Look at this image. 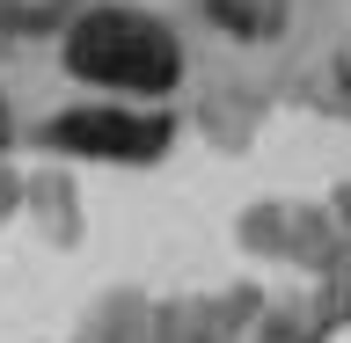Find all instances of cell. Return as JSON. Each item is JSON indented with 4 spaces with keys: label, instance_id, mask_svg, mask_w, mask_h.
<instances>
[{
    "label": "cell",
    "instance_id": "obj_1",
    "mask_svg": "<svg viewBox=\"0 0 351 343\" xmlns=\"http://www.w3.org/2000/svg\"><path fill=\"white\" fill-rule=\"evenodd\" d=\"M66 59L73 73L95 88H125V95H161L176 81V44L161 22L147 15H125V8H103V15H88L66 44Z\"/></svg>",
    "mask_w": 351,
    "mask_h": 343
},
{
    "label": "cell",
    "instance_id": "obj_4",
    "mask_svg": "<svg viewBox=\"0 0 351 343\" xmlns=\"http://www.w3.org/2000/svg\"><path fill=\"white\" fill-rule=\"evenodd\" d=\"M66 0H0V22L8 29H44V22H59Z\"/></svg>",
    "mask_w": 351,
    "mask_h": 343
},
{
    "label": "cell",
    "instance_id": "obj_3",
    "mask_svg": "<svg viewBox=\"0 0 351 343\" xmlns=\"http://www.w3.org/2000/svg\"><path fill=\"white\" fill-rule=\"evenodd\" d=\"M213 22L234 37H271L285 22V0H213Z\"/></svg>",
    "mask_w": 351,
    "mask_h": 343
},
{
    "label": "cell",
    "instance_id": "obj_2",
    "mask_svg": "<svg viewBox=\"0 0 351 343\" xmlns=\"http://www.w3.org/2000/svg\"><path fill=\"white\" fill-rule=\"evenodd\" d=\"M59 139L81 153H103V161H147V153H161L169 125L161 117H125V110H95V117H66Z\"/></svg>",
    "mask_w": 351,
    "mask_h": 343
}]
</instances>
